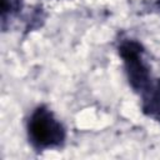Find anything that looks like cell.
<instances>
[{
    "mask_svg": "<svg viewBox=\"0 0 160 160\" xmlns=\"http://www.w3.org/2000/svg\"><path fill=\"white\" fill-rule=\"evenodd\" d=\"M29 134L38 146H50L59 144L64 138L60 124L44 109H38L29 122Z\"/></svg>",
    "mask_w": 160,
    "mask_h": 160,
    "instance_id": "1",
    "label": "cell"
},
{
    "mask_svg": "<svg viewBox=\"0 0 160 160\" xmlns=\"http://www.w3.org/2000/svg\"><path fill=\"white\" fill-rule=\"evenodd\" d=\"M140 48L134 42H128L121 48V55L125 59L129 79L135 88H141L145 85L148 79V70L139 59Z\"/></svg>",
    "mask_w": 160,
    "mask_h": 160,
    "instance_id": "2",
    "label": "cell"
},
{
    "mask_svg": "<svg viewBox=\"0 0 160 160\" xmlns=\"http://www.w3.org/2000/svg\"><path fill=\"white\" fill-rule=\"evenodd\" d=\"M148 109L150 110V112L152 115H155V116H158L160 119V88L149 99V106H148Z\"/></svg>",
    "mask_w": 160,
    "mask_h": 160,
    "instance_id": "3",
    "label": "cell"
}]
</instances>
